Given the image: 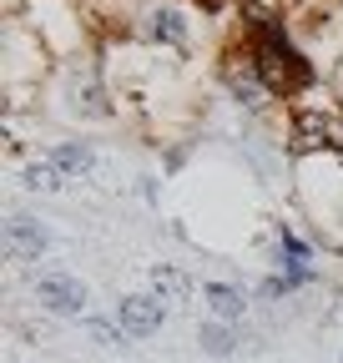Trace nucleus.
I'll list each match as a JSON object with an SVG mask.
<instances>
[{
    "mask_svg": "<svg viewBox=\"0 0 343 363\" xmlns=\"http://www.w3.org/2000/svg\"><path fill=\"white\" fill-rule=\"evenodd\" d=\"M242 51L252 56V66H257V76L268 81V91H273V96H283V101L313 91V81H318L313 61L293 45L283 16H273V11L242 6Z\"/></svg>",
    "mask_w": 343,
    "mask_h": 363,
    "instance_id": "nucleus-1",
    "label": "nucleus"
},
{
    "mask_svg": "<svg viewBox=\"0 0 343 363\" xmlns=\"http://www.w3.org/2000/svg\"><path fill=\"white\" fill-rule=\"evenodd\" d=\"M288 147L293 152H343V111L303 101L288 111Z\"/></svg>",
    "mask_w": 343,
    "mask_h": 363,
    "instance_id": "nucleus-2",
    "label": "nucleus"
},
{
    "mask_svg": "<svg viewBox=\"0 0 343 363\" xmlns=\"http://www.w3.org/2000/svg\"><path fill=\"white\" fill-rule=\"evenodd\" d=\"M137 26H142V35L152 45H162V51H187L192 45V11L182 0H152Z\"/></svg>",
    "mask_w": 343,
    "mask_h": 363,
    "instance_id": "nucleus-3",
    "label": "nucleus"
},
{
    "mask_svg": "<svg viewBox=\"0 0 343 363\" xmlns=\"http://www.w3.org/2000/svg\"><path fill=\"white\" fill-rule=\"evenodd\" d=\"M223 86H227V96L242 106V111H268L278 96L268 91V81L257 76V66H252V56L247 51H232L227 61H223Z\"/></svg>",
    "mask_w": 343,
    "mask_h": 363,
    "instance_id": "nucleus-4",
    "label": "nucleus"
},
{
    "mask_svg": "<svg viewBox=\"0 0 343 363\" xmlns=\"http://www.w3.org/2000/svg\"><path fill=\"white\" fill-rule=\"evenodd\" d=\"M35 303L56 313V318H86V303H91V293H86L81 278H71V272L51 267V272H35Z\"/></svg>",
    "mask_w": 343,
    "mask_h": 363,
    "instance_id": "nucleus-5",
    "label": "nucleus"
},
{
    "mask_svg": "<svg viewBox=\"0 0 343 363\" xmlns=\"http://www.w3.org/2000/svg\"><path fill=\"white\" fill-rule=\"evenodd\" d=\"M66 96H71V111L86 116V121L111 116V91H106V81L91 66H71L66 71Z\"/></svg>",
    "mask_w": 343,
    "mask_h": 363,
    "instance_id": "nucleus-6",
    "label": "nucleus"
},
{
    "mask_svg": "<svg viewBox=\"0 0 343 363\" xmlns=\"http://www.w3.org/2000/svg\"><path fill=\"white\" fill-rule=\"evenodd\" d=\"M111 318L126 328V338H152V333L167 323V303H162L157 293H126Z\"/></svg>",
    "mask_w": 343,
    "mask_h": 363,
    "instance_id": "nucleus-7",
    "label": "nucleus"
},
{
    "mask_svg": "<svg viewBox=\"0 0 343 363\" xmlns=\"http://www.w3.org/2000/svg\"><path fill=\"white\" fill-rule=\"evenodd\" d=\"M46 247H51V233H46L40 217H30V212H11L6 217V252L16 262H40Z\"/></svg>",
    "mask_w": 343,
    "mask_h": 363,
    "instance_id": "nucleus-8",
    "label": "nucleus"
},
{
    "mask_svg": "<svg viewBox=\"0 0 343 363\" xmlns=\"http://www.w3.org/2000/svg\"><path fill=\"white\" fill-rule=\"evenodd\" d=\"M46 157H51V162H56V167H61V172H66L71 182L91 177V172L101 167V157H96V147H91V142H56V147H51Z\"/></svg>",
    "mask_w": 343,
    "mask_h": 363,
    "instance_id": "nucleus-9",
    "label": "nucleus"
},
{
    "mask_svg": "<svg viewBox=\"0 0 343 363\" xmlns=\"http://www.w3.org/2000/svg\"><path fill=\"white\" fill-rule=\"evenodd\" d=\"M147 293H157L167 308H177V303H187V293H192V278H187V272L177 267V262H157L152 272H147Z\"/></svg>",
    "mask_w": 343,
    "mask_h": 363,
    "instance_id": "nucleus-10",
    "label": "nucleus"
},
{
    "mask_svg": "<svg viewBox=\"0 0 343 363\" xmlns=\"http://www.w3.org/2000/svg\"><path fill=\"white\" fill-rule=\"evenodd\" d=\"M202 298L212 308V318H223V323H242L247 313V293L237 283H202Z\"/></svg>",
    "mask_w": 343,
    "mask_h": 363,
    "instance_id": "nucleus-11",
    "label": "nucleus"
},
{
    "mask_svg": "<svg viewBox=\"0 0 343 363\" xmlns=\"http://www.w3.org/2000/svg\"><path fill=\"white\" fill-rule=\"evenodd\" d=\"M278 267L283 272H318L313 267V247L298 238L288 222H278Z\"/></svg>",
    "mask_w": 343,
    "mask_h": 363,
    "instance_id": "nucleus-12",
    "label": "nucleus"
},
{
    "mask_svg": "<svg viewBox=\"0 0 343 363\" xmlns=\"http://www.w3.org/2000/svg\"><path fill=\"white\" fill-rule=\"evenodd\" d=\"M197 343H202L207 358H232L237 343H242V333H237V323H223V318H212V323L197 328Z\"/></svg>",
    "mask_w": 343,
    "mask_h": 363,
    "instance_id": "nucleus-13",
    "label": "nucleus"
},
{
    "mask_svg": "<svg viewBox=\"0 0 343 363\" xmlns=\"http://www.w3.org/2000/svg\"><path fill=\"white\" fill-rule=\"evenodd\" d=\"M21 182H26V192H61L71 177H66L46 152H40V157H30V162L21 167Z\"/></svg>",
    "mask_w": 343,
    "mask_h": 363,
    "instance_id": "nucleus-14",
    "label": "nucleus"
},
{
    "mask_svg": "<svg viewBox=\"0 0 343 363\" xmlns=\"http://www.w3.org/2000/svg\"><path fill=\"white\" fill-rule=\"evenodd\" d=\"M86 333H91L96 348H121L126 343V328L116 323V318H96V313H86Z\"/></svg>",
    "mask_w": 343,
    "mask_h": 363,
    "instance_id": "nucleus-15",
    "label": "nucleus"
},
{
    "mask_svg": "<svg viewBox=\"0 0 343 363\" xmlns=\"http://www.w3.org/2000/svg\"><path fill=\"white\" fill-rule=\"evenodd\" d=\"M182 162H187V147H172V152H167V172H177Z\"/></svg>",
    "mask_w": 343,
    "mask_h": 363,
    "instance_id": "nucleus-16",
    "label": "nucleus"
}]
</instances>
